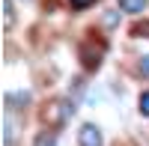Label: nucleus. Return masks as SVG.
<instances>
[{
    "label": "nucleus",
    "mask_w": 149,
    "mask_h": 146,
    "mask_svg": "<svg viewBox=\"0 0 149 146\" xmlns=\"http://www.w3.org/2000/svg\"><path fill=\"white\" fill-rule=\"evenodd\" d=\"M12 24V0H3V27Z\"/></svg>",
    "instance_id": "423d86ee"
},
{
    "label": "nucleus",
    "mask_w": 149,
    "mask_h": 146,
    "mask_svg": "<svg viewBox=\"0 0 149 146\" xmlns=\"http://www.w3.org/2000/svg\"><path fill=\"white\" fill-rule=\"evenodd\" d=\"M119 9L131 12V15H140V12L146 9V0H119Z\"/></svg>",
    "instance_id": "7ed1b4c3"
},
{
    "label": "nucleus",
    "mask_w": 149,
    "mask_h": 146,
    "mask_svg": "<svg viewBox=\"0 0 149 146\" xmlns=\"http://www.w3.org/2000/svg\"><path fill=\"white\" fill-rule=\"evenodd\" d=\"M78 143H81V146H104V140H102V131H98V125L86 122V125L78 131Z\"/></svg>",
    "instance_id": "f03ea898"
},
{
    "label": "nucleus",
    "mask_w": 149,
    "mask_h": 146,
    "mask_svg": "<svg viewBox=\"0 0 149 146\" xmlns=\"http://www.w3.org/2000/svg\"><path fill=\"white\" fill-rule=\"evenodd\" d=\"M131 36H143V39H149V21H146V18H140V21L131 27Z\"/></svg>",
    "instance_id": "20e7f679"
},
{
    "label": "nucleus",
    "mask_w": 149,
    "mask_h": 146,
    "mask_svg": "<svg viewBox=\"0 0 149 146\" xmlns=\"http://www.w3.org/2000/svg\"><path fill=\"white\" fill-rule=\"evenodd\" d=\"M140 113H143V116H149V92H143V95H140Z\"/></svg>",
    "instance_id": "0eeeda50"
},
{
    "label": "nucleus",
    "mask_w": 149,
    "mask_h": 146,
    "mask_svg": "<svg viewBox=\"0 0 149 146\" xmlns=\"http://www.w3.org/2000/svg\"><path fill=\"white\" fill-rule=\"evenodd\" d=\"M119 21V15H113V12H110V15H104V24H116Z\"/></svg>",
    "instance_id": "9d476101"
},
{
    "label": "nucleus",
    "mask_w": 149,
    "mask_h": 146,
    "mask_svg": "<svg viewBox=\"0 0 149 146\" xmlns=\"http://www.w3.org/2000/svg\"><path fill=\"white\" fill-rule=\"evenodd\" d=\"M69 3H72L74 9H84V6H90V3H95V0H69Z\"/></svg>",
    "instance_id": "1a4fd4ad"
},
{
    "label": "nucleus",
    "mask_w": 149,
    "mask_h": 146,
    "mask_svg": "<svg viewBox=\"0 0 149 146\" xmlns=\"http://www.w3.org/2000/svg\"><path fill=\"white\" fill-rule=\"evenodd\" d=\"M33 146H57V137L51 134V131H42V134L33 140Z\"/></svg>",
    "instance_id": "39448f33"
},
{
    "label": "nucleus",
    "mask_w": 149,
    "mask_h": 146,
    "mask_svg": "<svg viewBox=\"0 0 149 146\" xmlns=\"http://www.w3.org/2000/svg\"><path fill=\"white\" fill-rule=\"evenodd\" d=\"M140 75H146V78H149V54H146V57H140Z\"/></svg>",
    "instance_id": "6e6552de"
},
{
    "label": "nucleus",
    "mask_w": 149,
    "mask_h": 146,
    "mask_svg": "<svg viewBox=\"0 0 149 146\" xmlns=\"http://www.w3.org/2000/svg\"><path fill=\"white\" fill-rule=\"evenodd\" d=\"M72 113H74V107L69 102H51V104L45 107V122L48 125H63Z\"/></svg>",
    "instance_id": "f257e3e1"
}]
</instances>
